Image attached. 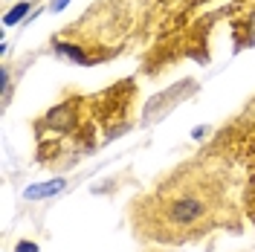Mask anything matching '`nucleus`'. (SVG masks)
Wrapping results in <instances>:
<instances>
[{
  "label": "nucleus",
  "instance_id": "1",
  "mask_svg": "<svg viewBox=\"0 0 255 252\" xmlns=\"http://www.w3.org/2000/svg\"><path fill=\"white\" fill-rule=\"evenodd\" d=\"M133 235L151 244H191L226 226H238L235 177L215 159H191L157 180L133 200Z\"/></svg>",
  "mask_w": 255,
  "mask_h": 252
},
{
  "label": "nucleus",
  "instance_id": "2",
  "mask_svg": "<svg viewBox=\"0 0 255 252\" xmlns=\"http://www.w3.org/2000/svg\"><path fill=\"white\" fill-rule=\"evenodd\" d=\"M26 9H29V3H20V6H15V9L6 15V23H17V17L26 15Z\"/></svg>",
  "mask_w": 255,
  "mask_h": 252
},
{
  "label": "nucleus",
  "instance_id": "3",
  "mask_svg": "<svg viewBox=\"0 0 255 252\" xmlns=\"http://www.w3.org/2000/svg\"><path fill=\"white\" fill-rule=\"evenodd\" d=\"M247 218H250V221H253V226H255V189H250L247 191Z\"/></svg>",
  "mask_w": 255,
  "mask_h": 252
},
{
  "label": "nucleus",
  "instance_id": "4",
  "mask_svg": "<svg viewBox=\"0 0 255 252\" xmlns=\"http://www.w3.org/2000/svg\"><path fill=\"white\" fill-rule=\"evenodd\" d=\"M17 252H38V247L29 244V241H23V244H17Z\"/></svg>",
  "mask_w": 255,
  "mask_h": 252
},
{
  "label": "nucleus",
  "instance_id": "5",
  "mask_svg": "<svg viewBox=\"0 0 255 252\" xmlns=\"http://www.w3.org/2000/svg\"><path fill=\"white\" fill-rule=\"evenodd\" d=\"M247 116H253V119H255V99L250 102V108H247Z\"/></svg>",
  "mask_w": 255,
  "mask_h": 252
}]
</instances>
